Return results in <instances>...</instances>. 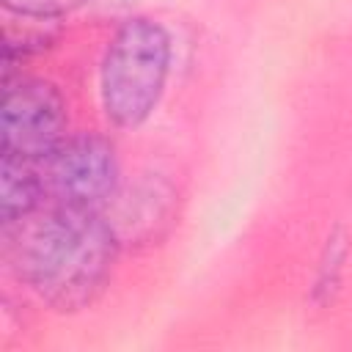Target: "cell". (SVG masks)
I'll list each match as a JSON object with an SVG mask.
<instances>
[{"label":"cell","mask_w":352,"mask_h":352,"mask_svg":"<svg viewBox=\"0 0 352 352\" xmlns=\"http://www.w3.org/2000/svg\"><path fill=\"white\" fill-rule=\"evenodd\" d=\"M118 234L99 209L52 206L36 220L16 250L19 275L58 311L85 308L107 283Z\"/></svg>","instance_id":"obj_1"},{"label":"cell","mask_w":352,"mask_h":352,"mask_svg":"<svg viewBox=\"0 0 352 352\" xmlns=\"http://www.w3.org/2000/svg\"><path fill=\"white\" fill-rule=\"evenodd\" d=\"M170 69V36L148 19H126L107 44L102 60V107L118 126H140L165 91Z\"/></svg>","instance_id":"obj_2"},{"label":"cell","mask_w":352,"mask_h":352,"mask_svg":"<svg viewBox=\"0 0 352 352\" xmlns=\"http://www.w3.org/2000/svg\"><path fill=\"white\" fill-rule=\"evenodd\" d=\"M38 165L44 198L52 206L102 209L118 187V157L110 140L99 135L66 138Z\"/></svg>","instance_id":"obj_3"},{"label":"cell","mask_w":352,"mask_h":352,"mask_svg":"<svg viewBox=\"0 0 352 352\" xmlns=\"http://www.w3.org/2000/svg\"><path fill=\"white\" fill-rule=\"evenodd\" d=\"M66 140V104L52 82L19 80L6 88L0 151L41 162Z\"/></svg>","instance_id":"obj_4"},{"label":"cell","mask_w":352,"mask_h":352,"mask_svg":"<svg viewBox=\"0 0 352 352\" xmlns=\"http://www.w3.org/2000/svg\"><path fill=\"white\" fill-rule=\"evenodd\" d=\"M44 201L38 165L16 154L0 157V217L6 226L28 220Z\"/></svg>","instance_id":"obj_5"},{"label":"cell","mask_w":352,"mask_h":352,"mask_svg":"<svg viewBox=\"0 0 352 352\" xmlns=\"http://www.w3.org/2000/svg\"><path fill=\"white\" fill-rule=\"evenodd\" d=\"M88 0H3V6L19 16H30V19H52V16H63L77 11L80 6H85Z\"/></svg>","instance_id":"obj_6"}]
</instances>
